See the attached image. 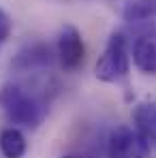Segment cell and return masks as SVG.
I'll use <instances>...</instances> for the list:
<instances>
[{
	"label": "cell",
	"instance_id": "cell-1",
	"mask_svg": "<svg viewBox=\"0 0 156 158\" xmlns=\"http://www.w3.org/2000/svg\"><path fill=\"white\" fill-rule=\"evenodd\" d=\"M0 109L13 122L22 128H36L45 118V105L39 101V96L30 94L26 88L17 83H6L0 90Z\"/></svg>",
	"mask_w": 156,
	"mask_h": 158
},
{
	"label": "cell",
	"instance_id": "cell-2",
	"mask_svg": "<svg viewBox=\"0 0 156 158\" xmlns=\"http://www.w3.org/2000/svg\"><path fill=\"white\" fill-rule=\"evenodd\" d=\"M129 71H130L129 41H126L124 32H111L101 58L96 60L94 75L105 83H118V81L126 79Z\"/></svg>",
	"mask_w": 156,
	"mask_h": 158
},
{
	"label": "cell",
	"instance_id": "cell-3",
	"mask_svg": "<svg viewBox=\"0 0 156 158\" xmlns=\"http://www.w3.org/2000/svg\"><path fill=\"white\" fill-rule=\"evenodd\" d=\"M107 158H152V145L135 128L122 124L109 132Z\"/></svg>",
	"mask_w": 156,
	"mask_h": 158
},
{
	"label": "cell",
	"instance_id": "cell-4",
	"mask_svg": "<svg viewBox=\"0 0 156 158\" xmlns=\"http://www.w3.org/2000/svg\"><path fill=\"white\" fill-rule=\"evenodd\" d=\"M56 56L60 66L66 73H73L81 69L83 60H86V45H83V36L73 24H64L58 32V41H56Z\"/></svg>",
	"mask_w": 156,
	"mask_h": 158
},
{
	"label": "cell",
	"instance_id": "cell-5",
	"mask_svg": "<svg viewBox=\"0 0 156 158\" xmlns=\"http://www.w3.org/2000/svg\"><path fill=\"white\" fill-rule=\"evenodd\" d=\"M133 124H135V131L152 148H156V103L152 101L137 103L133 109Z\"/></svg>",
	"mask_w": 156,
	"mask_h": 158
},
{
	"label": "cell",
	"instance_id": "cell-6",
	"mask_svg": "<svg viewBox=\"0 0 156 158\" xmlns=\"http://www.w3.org/2000/svg\"><path fill=\"white\" fill-rule=\"evenodd\" d=\"M133 62L143 75H156V34H143L133 43Z\"/></svg>",
	"mask_w": 156,
	"mask_h": 158
},
{
	"label": "cell",
	"instance_id": "cell-7",
	"mask_svg": "<svg viewBox=\"0 0 156 158\" xmlns=\"http://www.w3.org/2000/svg\"><path fill=\"white\" fill-rule=\"evenodd\" d=\"M26 150V137L17 126H6L0 131V152L4 158H24Z\"/></svg>",
	"mask_w": 156,
	"mask_h": 158
},
{
	"label": "cell",
	"instance_id": "cell-8",
	"mask_svg": "<svg viewBox=\"0 0 156 158\" xmlns=\"http://www.w3.org/2000/svg\"><path fill=\"white\" fill-rule=\"evenodd\" d=\"M122 17L124 22L137 24L156 17V0H122Z\"/></svg>",
	"mask_w": 156,
	"mask_h": 158
},
{
	"label": "cell",
	"instance_id": "cell-9",
	"mask_svg": "<svg viewBox=\"0 0 156 158\" xmlns=\"http://www.w3.org/2000/svg\"><path fill=\"white\" fill-rule=\"evenodd\" d=\"M43 64H49V47H45V45H34L28 49V53H19L15 60V66L24 69V71L43 66Z\"/></svg>",
	"mask_w": 156,
	"mask_h": 158
},
{
	"label": "cell",
	"instance_id": "cell-10",
	"mask_svg": "<svg viewBox=\"0 0 156 158\" xmlns=\"http://www.w3.org/2000/svg\"><path fill=\"white\" fill-rule=\"evenodd\" d=\"M11 30H13V22H11V17L6 15V11L0 9V41H2V43L11 36Z\"/></svg>",
	"mask_w": 156,
	"mask_h": 158
},
{
	"label": "cell",
	"instance_id": "cell-11",
	"mask_svg": "<svg viewBox=\"0 0 156 158\" xmlns=\"http://www.w3.org/2000/svg\"><path fill=\"white\" fill-rule=\"evenodd\" d=\"M62 158H79V156H62Z\"/></svg>",
	"mask_w": 156,
	"mask_h": 158
},
{
	"label": "cell",
	"instance_id": "cell-12",
	"mask_svg": "<svg viewBox=\"0 0 156 158\" xmlns=\"http://www.w3.org/2000/svg\"><path fill=\"white\" fill-rule=\"evenodd\" d=\"M0 45H2V41H0Z\"/></svg>",
	"mask_w": 156,
	"mask_h": 158
}]
</instances>
